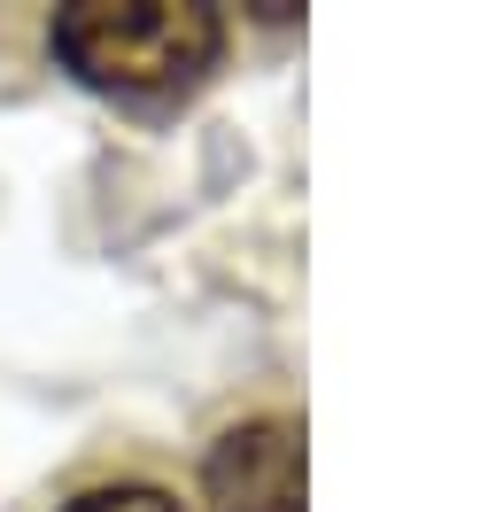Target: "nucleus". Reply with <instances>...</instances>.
I'll list each match as a JSON object with an SVG mask.
<instances>
[{
    "label": "nucleus",
    "mask_w": 496,
    "mask_h": 512,
    "mask_svg": "<svg viewBox=\"0 0 496 512\" xmlns=\"http://www.w3.org/2000/svg\"><path fill=\"white\" fill-rule=\"evenodd\" d=\"M55 63L101 94H179L225 63L233 24L202 0H86L55 16Z\"/></svg>",
    "instance_id": "nucleus-1"
},
{
    "label": "nucleus",
    "mask_w": 496,
    "mask_h": 512,
    "mask_svg": "<svg viewBox=\"0 0 496 512\" xmlns=\"http://www.w3.org/2000/svg\"><path fill=\"white\" fill-rule=\"evenodd\" d=\"M303 404L295 388L225 396L194 450V512H310L303 505Z\"/></svg>",
    "instance_id": "nucleus-2"
},
{
    "label": "nucleus",
    "mask_w": 496,
    "mask_h": 512,
    "mask_svg": "<svg viewBox=\"0 0 496 512\" xmlns=\"http://www.w3.org/2000/svg\"><path fill=\"white\" fill-rule=\"evenodd\" d=\"M47 512H194V489L163 466H101L78 474Z\"/></svg>",
    "instance_id": "nucleus-3"
}]
</instances>
